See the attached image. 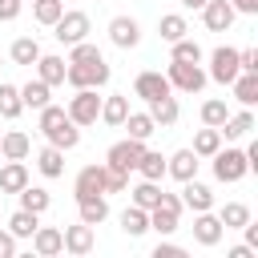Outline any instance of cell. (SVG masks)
<instances>
[{"label":"cell","instance_id":"1","mask_svg":"<svg viewBox=\"0 0 258 258\" xmlns=\"http://www.w3.org/2000/svg\"><path fill=\"white\" fill-rule=\"evenodd\" d=\"M36 129L44 133V141L48 145H56V149H77L81 145V125H73L69 121V113H64V105H44V109H36Z\"/></svg>","mask_w":258,"mask_h":258},{"label":"cell","instance_id":"2","mask_svg":"<svg viewBox=\"0 0 258 258\" xmlns=\"http://www.w3.org/2000/svg\"><path fill=\"white\" fill-rule=\"evenodd\" d=\"M165 81H169V89H173V93H202V89L210 85L206 69H202V64H189V60H169Z\"/></svg>","mask_w":258,"mask_h":258},{"label":"cell","instance_id":"3","mask_svg":"<svg viewBox=\"0 0 258 258\" xmlns=\"http://www.w3.org/2000/svg\"><path fill=\"white\" fill-rule=\"evenodd\" d=\"M210 165H214V177H218L222 185H238V181L250 173V165H246V153H242V149H234V145L218 149V153L210 157Z\"/></svg>","mask_w":258,"mask_h":258},{"label":"cell","instance_id":"4","mask_svg":"<svg viewBox=\"0 0 258 258\" xmlns=\"http://www.w3.org/2000/svg\"><path fill=\"white\" fill-rule=\"evenodd\" d=\"M64 113H69V121L81 125V129L97 125V121H101V97H97V89H77V93L69 97Z\"/></svg>","mask_w":258,"mask_h":258},{"label":"cell","instance_id":"5","mask_svg":"<svg viewBox=\"0 0 258 258\" xmlns=\"http://www.w3.org/2000/svg\"><path fill=\"white\" fill-rule=\"evenodd\" d=\"M109 77H113V69H109L105 60H101V64H73V60H69V69H64V81H69L73 89H105Z\"/></svg>","mask_w":258,"mask_h":258},{"label":"cell","instance_id":"6","mask_svg":"<svg viewBox=\"0 0 258 258\" xmlns=\"http://www.w3.org/2000/svg\"><path fill=\"white\" fill-rule=\"evenodd\" d=\"M141 153H145V141L125 137V141H113V145H109L105 165H109V169H121V173H133V169H137V161H141Z\"/></svg>","mask_w":258,"mask_h":258},{"label":"cell","instance_id":"7","mask_svg":"<svg viewBox=\"0 0 258 258\" xmlns=\"http://www.w3.org/2000/svg\"><path fill=\"white\" fill-rule=\"evenodd\" d=\"M238 73H242V69H238V48H234V44H218V48L210 52V73H206V77H210L214 85H230Z\"/></svg>","mask_w":258,"mask_h":258},{"label":"cell","instance_id":"8","mask_svg":"<svg viewBox=\"0 0 258 258\" xmlns=\"http://www.w3.org/2000/svg\"><path fill=\"white\" fill-rule=\"evenodd\" d=\"M93 24H89V12H60V20L52 24V36L60 44H77V40H89Z\"/></svg>","mask_w":258,"mask_h":258},{"label":"cell","instance_id":"9","mask_svg":"<svg viewBox=\"0 0 258 258\" xmlns=\"http://www.w3.org/2000/svg\"><path fill=\"white\" fill-rule=\"evenodd\" d=\"M97 194H105V161H89L73 177V198L77 202L81 198H97Z\"/></svg>","mask_w":258,"mask_h":258},{"label":"cell","instance_id":"10","mask_svg":"<svg viewBox=\"0 0 258 258\" xmlns=\"http://www.w3.org/2000/svg\"><path fill=\"white\" fill-rule=\"evenodd\" d=\"M109 40H113V48H137L141 44V24H137V16H129V12H121V16H113L109 20Z\"/></svg>","mask_w":258,"mask_h":258},{"label":"cell","instance_id":"11","mask_svg":"<svg viewBox=\"0 0 258 258\" xmlns=\"http://www.w3.org/2000/svg\"><path fill=\"white\" fill-rule=\"evenodd\" d=\"M222 238H226V226L218 222V214H214V210H202V214H194V242H198V246L214 250Z\"/></svg>","mask_w":258,"mask_h":258},{"label":"cell","instance_id":"12","mask_svg":"<svg viewBox=\"0 0 258 258\" xmlns=\"http://www.w3.org/2000/svg\"><path fill=\"white\" fill-rule=\"evenodd\" d=\"M60 234H64V254H73V258H85V254H93V246H97V226L77 222V226H64Z\"/></svg>","mask_w":258,"mask_h":258},{"label":"cell","instance_id":"13","mask_svg":"<svg viewBox=\"0 0 258 258\" xmlns=\"http://www.w3.org/2000/svg\"><path fill=\"white\" fill-rule=\"evenodd\" d=\"M165 93H173V89H169V81H165V73L145 69V73H137V77H133V97H141L145 105H149V101H157V97H165Z\"/></svg>","mask_w":258,"mask_h":258},{"label":"cell","instance_id":"14","mask_svg":"<svg viewBox=\"0 0 258 258\" xmlns=\"http://www.w3.org/2000/svg\"><path fill=\"white\" fill-rule=\"evenodd\" d=\"M234 20H238V12L230 8V0H206L202 4V24L210 32H230Z\"/></svg>","mask_w":258,"mask_h":258},{"label":"cell","instance_id":"15","mask_svg":"<svg viewBox=\"0 0 258 258\" xmlns=\"http://www.w3.org/2000/svg\"><path fill=\"white\" fill-rule=\"evenodd\" d=\"M198 165H202V157H198L194 149H177V153L165 157V177H173V181H189V177H198Z\"/></svg>","mask_w":258,"mask_h":258},{"label":"cell","instance_id":"16","mask_svg":"<svg viewBox=\"0 0 258 258\" xmlns=\"http://www.w3.org/2000/svg\"><path fill=\"white\" fill-rule=\"evenodd\" d=\"M181 206H185V210H194V214L214 210V189H210L206 181L189 177V181H181Z\"/></svg>","mask_w":258,"mask_h":258},{"label":"cell","instance_id":"17","mask_svg":"<svg viewBox=\"0 0 258 258\" xmlns=\"http://www.w3.org/2000/svg\"><path fill=\"white\" fill-rule=\"evenodd\" d=\"M28 242H32V250H36L40 258H56V254H64V234H60L56 226H36Z\"/></svg>","mask_w":258,"mask_h":258},{"label":"cell","instance_id":"18","mask_svg":"<svg viewBox=\"0 0 258 258\" xmlns=\"http://www.w3.org/2000/svg\"><path fill=\"white\" fill-rule=\"evenodd\" d=\"M32 153V137L24 129H8L0 133V161H24Z\"/></svg>","mask_w":258,"mask_h":258},{"label":"cell","instance_id":"19","mask_svg":"<svg viewBox=\"0 0 258 258\" xmlns=\"http://www.w3.org/2000/svg\"><path fill=\"white\" fill-rule=\"evenodd\" d=\"M32 69H36V77H40L44 85H52V89H56V85H64V69H69V60H64V56H56V52H40Z\"/></svg>","mask_w":258,"mask_h":258},{"label":"cell","instance_id":"20","mask_svg":"<svg viewBox=\"0 0 258 258\" xmlns=\"http://www.w3.org/2000/svg\"><path fill=\"white\" fill-rule=\"evenodd\" d=\"M145 113L153 117V125H157V129H169V125H177V117H181V105H177V97H173V93H165V97L149 101V109H145Z\"/></svg>","mask_w":258,"mask_h":258},{"label":"cell","instance_id":"21","mask_svg":"<svg viewBox=\"0 0 258 258\" xmlns=\"http://www.w3.org/2000/svg\"><path fill=\"white\" fill-rule=\"evenodd\" d=\"M222 141H242V137H250L254 133V109H238V113H230L226 121H222Z\"/></svg>","mask_w":258,"mask_h":258},{"label":"cell","instance_id":"22","mask_svg":"<svg viewBox=\"0 0 258 258\" xmlns=\"http://www.w3.org/2000/svg\"><path fill=\"white\" fill-rule=\"evenodd\" d=\"M28 181H32V173L24 161H0V194H20Z\"/></svg>","mask_w":258,"mask_h":258},{"label":"cell","instance_id":"23","mask_svg":"<svg viewBox=\"0 0 258 258\" xmlns=\"http://www.w3.org/2000/svg\"><path fill=\"white\" fill-rule=\"evenodd\" d=\"M105 218H109V194H97V198H81V202H77V222L101 226Z\"/></svg>","mask_w":258,"mask_h":258},{"label":"cell","instance_id":"24","mask_svg":"<svg viewBox=\"0 0 258 258\" xmlns=\"http://www.w3.org/2000/svg\"><path fill=\"white\" fill-rule=\"evenodd\" d=\"M157 36H161L165 44H173V40L189 36V20H185L181 12H161V16H157Z\"/></svg>","mask_w":258,"mask_h":258},{"label":"cell","instance_id":"25","mask_svg":"<svg viewBox=\"0 0 258 258\" xmlns=\"http://www.w3.org/2000/svg\"><path fill=\"white\" fill-rule=\"evenodd\" d=\"M230 89H234V101H238L242 109H254V105H258V73H238V77L230 81Z\"/></svg>","mask_w":258,"mask_h":258},{"label":"cell","instance_id":"26","mask_svg":"<svg viewBox=\"0 0 258 258\" xmlns=\"http://www.w3.org/2000/svg\"><path fill=\"white\" fill-rule=\"evenodd\" d=\"M125 113H129V93H109V97H101V121H105V125L121 129Z\"/></svg>","mask_w":258,"mask_h":258},{"label":"cell","instance_id":"27","mask_svg":"<svg viewBox=\"0 0 258 258\" xmlns=\"http://www.w3.org/2000/svg\"><path fill=\"white\" fill-rule=\"evenodd\" d=\"M20 101H24V109H44L52 101V85H44L40 77H32V81L20 85Z\"/></svg>","mask_w":258,"mask_h":258},{"label":"cell","instance_id":"28","mask_svg":"<svg viewBox=\"0 0 258 258\" xmlns=\"http://www.w3.org/2000/svg\"><path fill=\"white\" fill-rule=\"evenodd\" d=\"M121 129H129V137H137V141H149L157 133V125H153V117L145 109H129L125 121H121Z\"/></svg>","mask_w":258,"mask_h":258},{"label":"cell","instance_id":"29","mask_svg":"<svg viewBox=\"0 0 258 258\" xmlns=\"http://www.w3.org/2000/svg\"><path fill=\"white\" fill-rule=\"evenodd\" d=\"M36 169H40V177H64V149H56V145H44L40 153H36Z\"/></svg>","mask_w":258,"mask_h":258},{"label":"cell","instance_id":"30","mask_svg":"<svg viewBox=\"0 0 258 258\" xmlns=\"http://www.w3.org/2000/svg\"><path fill=\"white\" fill-rule=\"evenodd\" d=\"M117 222H121V230H125L129 238H141V234L149 230V210H141V206H133V202H129V206L121 210V218H117Z\"/></svg>","mask_w":258,"mask_h":258},{"label":"cell","instance_id":"31","mask_svg":"<svg viewBox=\"0 0 258 258\" xmlns=\"http://www.w3.org/2000/svg\"><path fill=\"white\" fill-rule=\"evenodd\" d=\"M16 198H20V210H32V214H44V210L52 206V194H48L44 185H32V181H28Z\"/></svg>","mask_w":258,"mask_h":258},{"label":"cell","instance_id":"32","mask_svg":"<svg viewBox=\"0 0 258 258\" xmlns=\"http://www.w3.org/2000/svg\"><path fill=\"white\" fill-rule=\"evenodd\" d=\"M20 113H24L20 85H8V81H0V117H4V121H16Z\"/></svg>","mask_w":258,"mask_h":258},{"label":"cell","instance_id":"33","mask_svg":"<svg viewBox=\"0 0 258 258\" xmlns=\"http://www.w3.org/2000/svg\"><path fill=\"white\" fill-rule=\"evenodd\" d=\"M8 56H12V64H36V56H40L36 36H16V40L8 44Z\"/></svg>","mask_w":258,"mask_h":258},{"label":"cell","instance_id":"34","mask_svg":"<svg viewBox=\"0 0 258 258\" xmlns=\"http://www.w3.org/2000/svg\"><path fill=\"white\" fill-rule=\"evenodd\" d=\"M198 157H214L218 149H222V133L214 129V125H202L198 133H194V145H189Z\"/></svg>","mask_w":258,"mask_h":258},{"label":"cell","instance_id":"35","mask_svg":"<svg viewBox=\"0 0 258 258\" xmlns=\"http://www.w3.org/2000/svg\"><path fill=\"white\" fill-rule=\"evenodd\" d=\"M133 173H137V177H145V181H161V177H165V157H161L157 149H145Z\"/></svg>","mask_w":258,"mask_h":258},{"label":"cell","instance_id":"36","mask_svg":"<svg viewBox=\"0 0 258 258\" xmlns=\"http://www.w3.org/2000/svg\"><path fill=\"white\" fill-rule=\"evenodd\" d=\"M129 202L141 206V210H153V206L161 202V181H145V177H141V181L129 189Z\"/></svg>","mask_w":258,"mask_h":258},{"label":"cell","instance_id":"37","mask_svg":"<svg viewBox=\"0 0 258 258\" xmlns=\"http://www.w3.org/2000/svg\"><path fill=\"white\" fill-rule=\"evenodd\" d=\"M250 218H254V214H250V206H246V202H226V206L218 210V222H222L226 230H242Z\"/></svg>","mask_w":258,"mask_h":258},{"label":"cell","instance_id":"38","mask_svg":"<svg viewBox=\"0 0 258 258\" xmlns=\"http://www.w3.org/2000/svg\"><path fill=\"white\" fill-rule=\"evenodd\" d=\"M40 226V214H32V210H16L12 218H8V234L20 242V238H32V230Z\"/></svg>","mask_w":258,"mask_h":258},{"label":"cell","instance_id":"39","mask_svg":"<svg viewBox=\"0 0 258 258\" xmlns=\"http://www.w3.org/2000/svg\"><path fill=\"white\" fill-rule=\"evenodd\" d=\"M64 60H73V64H101L105 52H101L93 40H77V44H69V56H64Z\"/></svg>","mask_w":258,"mask_h":258},{"label":"cell","instance_id":"40","mask_svg":"<svg viewBox=\"0 0 258 258\" xmlns=\"http://www.w3.org/2000/svg\"><path fill=\"white\" fill-rule=\"evenodd\" d=\"M169 60H189V64H202V44L194 36H181L169 44Z\"/></svg>","mask_w":258,"mask_h":258},{"label":"cell","instance_id":"41","mask_svg":"<svg viewBox=\"0 0 258 258\" xmlns=\"http://www.w3.org/2000/svg\"><path fill=\"white\" fill-rule=\"evenodd\" d=\"M60 12H64V0H32V16H36V24H44V28H52V24L60 20Z\"/></svg>","mask_w":258,"mask_h":258},{"label":"cell","instance_id":"42","mask_svg":"<svg viewBox=\"0 0 258 258\" xmlns=\"http://www.w3.org/2000/svg\"><path fill=\"white\" fill-rule=\"evenodd\" d=\"M177 222H181V218H177V214H169L165 206H153V210H149V230H157L161 238H169V234L177 230Z\"/></svg>","mask_w":258,"mask_h":258},{"label":"cell","instance_id":"43","mask_svg":"<svg viewBox=\"0 0 258 258\" xmlns=\"http://www.w3.org/2000/svg\"><path fill=\"white\" fill-rule=\"evenodd\" d=\"M226 117H230L226 101H218V97L202 101V125H214V129H222V121H226Z\"/></svg>","mask_w":258,"mask_h":258},{"label":"cell","instance_id":"44","mask_svg":"<svg viewBox=\"0 0 258 258\" xmlns=\"http://www.w3.org/2000/svg\"><path fill=\"white\" fill-rule=\"evenodd\" d=\"M125 189H129V173L105 165V194H125Z\"/></svg>","mask_w":258,"mask_h":258},{"label":"cell","instance_id":"45","mask_svg":"<svg viewBox=\"0 0 258 258\" xmlns=\"http://www.w3.org/2000/svg\"><path fill=\"white\" fill-rule=\"evenodd\" d=\"M238 69L242 73H258V48H238Z\"/></svg>","mask_w":258,"mask_h":258},{"label":"cell","instance_id":"46","mask_svg":"<svg viewBox=\"0 0 258 258\" xmlns=\"http://www.w3.org/2000/svg\"><path fill=\"white\" fill-rule=\"evenodd\" d=\"M181 254H185V246H177V242H169V238L153 246V258H181Z\"/></svg>","mask_w":258,"mask_h":258},{"label":"cell","instance_id":"47","mask_svg":"<svg viewBox=\"0 0 258 258\" xmlns=\"http://www.w3.org/2000/svg\"><path fill=\"white\" fill-rule=\"evenodd\" d=\"M20 8H24V0H0V20L8 24V20H16L20 16Z\"/></svg>","mask_w":258,"mask_h":258},{"label":"cell","instance_id":"48","mask_svg":"<svg viewBox=\"0 0 258 258\" xmlns=\"http://www.w3.org/2000/svg\"><path fill=\"white\" fill-rule=\"evenodd\" d=\"M157 206H165V210L177 214V218H181V210H185V206H181V194H165V189H161V202H157Z\"/></svg>","mask_w":258,"mask_h":258},{"label":"cell","instance_id":"49","mask_svg":"<svg viewBox=\"0 0 258 258\" xmlns=\"http://www.w3.org/2000/svg\"><path fill=\"white\" fill-rule=\"evenodd\" d=\"M242 242H246L250 250H258V222H254V218H250V222L242 226Z\"/></svg>","mask_w":258,"mask_h":258},{"label":"cell","instance_id":"50","mask_svg":"<svg viewBox=\"0 0 258 258\" xmlns=\"http://www.w3.org/2000/svg\"><path fill=\"white\" fill-rule=\"evenodd\" d=\"M0 258H16V238L8 230H0Z\"/></svg>","mask_w":258,"mask_h":258},{"label":"cell","instance_id":"51","mask_svg":"<svg viewBox=\"0 0 258 258\" xmlns=\"http://www.w3.org/2000/svg\"><path fill=\"white\" fill-rule=\"evenodd\" d=\"M230 8L238 16H258V0H230Z\"/></svg>","mask_w":258,"mask_h":258},{"label":"cell","instance_id":"52","mask_svg":"<svg viewBox=\"0 0 258 258\" xmlns=\"http://www.w3.org/2000/svg\"><path fill=\"white\" fill-rule=\"evenodd\" d=\"M226 258H258V250H250V246L242 242V246H230V254H226Z\"/></svg>","mask_w":258,"mask_h":258},{"label":"cell","instance_id":"53","mask_svg":"<svg viewBox=\"0 0 258 258\" xmlns=\"http://www.w3.org/2000/svg\"><path fill=\"white\" fill-rule=\"evenodd\" d=\"M202 4H206V0H181V8H185V12H202Z\"/></svg>","mask_w":258,"mask_h":258}]
</instances>
